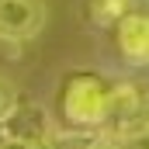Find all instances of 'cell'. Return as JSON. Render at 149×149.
Returning a JSON list of instances; mask_svg holds the SVG:
<instances>
[{"label":"cell","instance_id":"cell-1","mask_svg":"<svg viewBox=\"0 0 149 149\" xmlns=\"http://www.w3.org/2000/svg\"><path fill=\"white\" fill-rule=\"evenodd\" d=\"M114 83L118 80L97 73V70H73L63 80V87H59L63 118L73 128H104Z\"/></svg>","mask_w":149,"mask_h":149},{"label":"cell","instance_id":"cell-2","mask_svg":"<svg viewBox=\"0 0 149 149\" xmlns=\"http://www.w3.org/2000/svg\"><path fill=\"white\" fill-rule=\"evenodd\" d=\"M49 17L45 0H0V42H28Z\"/></svg>","mask_w":149,"mask_h":149},{"label":"cell","instance_id":"cell-3","mask_svg":"<svg viewBox=\"0 0 149 149\" xmlns=\"http://www.w3.org/2000/svg\"><path fill=\"white\" fill-rule=\"evenodd\" d=\"M3 135L14 142H31V146H45L56 132H52V118L49 111L35 104V101H17L14 111L3 118Z\"/></svg>","mask_w":149,"mask_h":149},{"label":"cell","instance_id":"cell-4","mask_svg":"<svg viewBox=\"0 0 149 149\" xmlns=\"http://www.w3.org/2000/svg\"><path fill=\"white\" fill-rule=\"evenodd\" d=\"M118 52L128 66H149V14H128L114 28Z\"/></svg>","mask_w":149,"mask_h":149},{"label":"cell","instance_id":"cell-5","mask_svg":"<svg viewBox=\"0 0 149 149\" xmlns=\"http://www.w3.org/2000/svg\"><path fill=\"white\" fill-rule=\"evenodd\" d=\"M139 108H142V94L135 83H114L111 94V108H108V121H104V132L111 135H121L125 128H132L139 121Z\"/></svg>","mask_w":149,"mask_h":149},{"label":"cell","instance_id":"cell-6","mask_svg":"<svg viewBox=\"0 0 149 149\" xmlns=\"http://www.w3.org/2000/svg\"><path fill=\"white\" fill-rule=\"evenodd\" d=\"M45 149H121V142L104 128H73V132H56Z\"/></svg>","mask_w":149,"mask_h":149},{"label":"cell","instance_id":"cell-7","mask_svg":"<svg viewBox=\"0 0 149 149\" xmlns=\"http://www.w3.org/2000/svg\"><path fill=\"white\" fill-rule=\"evenodd\" d=\"M128 14L132 0H87V21L94 28H118V21Z\"/></svg>","mask_w":149,"mask_h":149},{"label":"cell","instance_id":"cell-8","mask_svg":"<svg viewBox=\"0 0 149 149\" xmlns=\"http://www.w3.org/2000/svg\"><path fill=\"white\" fill-rule=\"evenodd\" d=\"M118 142H121V149H149V125H132V128H125L121 135H114Z\"/></svg>","mask_w":149,"mask_h":149},{"label":"cell","instance_id":"cell-9","mask_svg":"<svg viewBox=\"0 0 149 149\" xmlns=\"http://www.w3.org/2000/svg\"><path fill=\"white\" fill-rule=\"evenodd\" d=\"M14 104H17V90H14L7 80H0V121L14 111Z\"/></svg>","mask_w":149,"mask_h":149},{"label":"cell","instance_id":"cell-10","mask_svg":"<svg viewBox=\"0 0 149 149\" xmlns=\"http://www.w3.org/2000/svg\"><path fill=\"white\" fill-rule=\"evenodd\" d=\"M0 149H45V146H31V142H14V139H7V142H0Z\"/></svg>","mask_w":149,"mask_h":149},{"label":"cell","instance_id":"cell-11","mask_svg":"<svg viewBox=\"0 0 149 149\" xmlns=\"http://www.w3.org/2000/svg\"><path fill=\"white\" fill-rule=\"evenodd\" d=\"M139 125H149V94H142V108H139Z\"/></svg>","mask_w":149,"mask_h":149},{"label":"cell","instance_id":"cell-12","mask_svg":"<svg viewBox=\"0 0 149 149\" xmlns=\"http://www.w3.org/2000/svg\"><path fill=\"white\" fill-rule=\"evenodd\" d=\"M0 142H7V135H3V121H0Z\"/></svg>","mask_w":149,"mask_h":149}]
</instances>
